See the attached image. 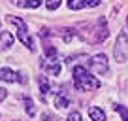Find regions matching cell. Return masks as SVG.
<instances>
[{
  "label": "cell",
  "instance_id": "obj_1",
  "mask_svg": "<svg viewBox=\"0 0 128 121\" xmlns=\"http://www.w3.org/2000/svg\"><path fill=\"white\" fill-rule=\"evenodd\" d=\"M74 85L77 91H94L100 87V81L96 80L85 66H74Z\"/></svg>",
  "mask_w": 128,
  "mask_h": 121
},
{
  "label": "cell",
  "instance_id": "obj_2",
  "mask_svg": "<svg viewBox=\"0 0 128 121\" xmlns=\"http://www.w3.org/2000/svg\"><path fill=\"white\" fill-rule=\"evenodd\" d=\"M8 23L15 25V27H17V36H19V40L23 42V44L26 45L30 51H34V40H32V36L28 34L26 23H24L23 19H19V17H15V15H8Z\"/></svg>",
  "mask_w": 128,
  "mask_h": 121
},
{
  "label": "cell",
  "instance_id": "obj_3",
  "mask_svg": "<svg viewBox=\"0 0 128 121\" xmlns=\"http://www.w3.org/2000/svg\"><path fill=\"white\" fill-rule=\"evenodd\" d=\"M113 57H115L117 63L128 60V34L126 32H120L119 36H117L115 47H113Z\"/></svg>",
  "mask_w": 128,
  "mask_h": 121
},
{
  "label": "cell",
  "instance_id": "obj_4",
  "mask_svg": "<svg viewBox=\"0 0 128 121\" xmlns=\"http://www.w3.org/2000/svg\"><path fill=\"white\" fill-rule=\"evenodd\" d=\"M88 66H90V70L94 74H98V76H106V74L109 72V60H108V57H106L104 53H98V55L90 57Z\"/></svg>",
  "mask_w": 128,
  "mask_h": 121
},
{
  "label": "cell",
  "instance_id": "obj_5",
  "mask_svg": "<svg viewBox=\"0 0 128 121\" xmlns=\"http://www.w3.org/2000/svg\"><path fill=\"white\" fill-rule=\"evenodd\" d=\"M108 36H109V28H108V23H106V17H100L98 19V27H94V30H92L90 42L92 44H102Z\"/></svg>",
  "mask_w": 128,
  "mask_h": 121
},
{
  "label": "cell",
  "instance_id": "obj_6",
  "mask_svg": "<svg viewBox=\"0 0 128 121\" xmlns=\"http://www.w3.org/2000/svg\"><path fill=\"white\" fill-rule=\"evenodd\" d=\"M70 10H83V8H96L100 0H66Z\"/></svg>",
  "mask_w": 128,
  "mask_h": 121
},
{
  "label": "cell",
  "instance_id": "obj_7",
  "mask_svg": "<svg viewBox=\"0 0 128 121\" xmlns=\"http://www.w3.org/2000/svg\"><path fill=\"white\" fill-rule=\"evenodd\" d=\"M0 80L6 83H13V81H19V74L13 72L12 68H0Z\"/></svg>",
  "mask_w": 128,
  "mask_h": 121
},
{
  "label": "cell",
  "instance_id": "obj_8",
  "mask_svg": "<svg viewBox=\"0 0 128 121\" xmlns=\"http://www.w3.org/2000/svg\"><path fill=\"white\" fill-rule=\"evenodd\" d=\"M10 45H13V36L8 32V30H4V32H0V51H4V49H8Z\"/></svg>",
  "mask_w": 128,
  "mask_h": 121
},
{
  "label": "cell",
  "instance_id": "obj_9",
  "mask_svg": "<svg viewBox=\"0 0 128 121\" xmlns=\"http://www.w3.org/2000/svg\"><path fill=\"white\" fill-rule=\"evenodd\" d=\"M88 115H90V119H92V121H106V113H104V110L96 108V106H90V108H88Z\"/></svg>",
  "mask_w": 128,
  "mask_h": 121
},
{
  "label": "cell",
  "instance_id": "obj_10",
  "mask_svg": "<svg viewBox=\"0 0 128 121\" xmlns=\"http://www.w3.org/2000/svg\"><path fill=\"white\" fill-rule=\"evenodd\" d=\"M49 63H45V68H47V72L51 74V76H58L60 74V65L56 63L55 59H47Z\"/></svg>",
  "mask_w": 128,
  "mask_h": 121
},
{
  "label": "cell",
  "instance_id": "obj_11",
  "mask_svg": "<svg viewBox=\"0 0 128 121\" xmlns=\"http://www.w3.org/2000/svg\"><path fill=\"white\" fill-rule=\"evenodd\" d=\"M68 104H70V98L66 97L64 93H58V95H56V98H55V106H56V108H66Z\"/></svg>",
  "mask_w": 128,
  "mask_h": 121
},
{
  "label": "cell",
  "instance_id": "obj_12",
  "mask_svg": "<svg viewBox=\"0 0 128 121\" xmlns=\"http://www.w3.org/2000/svg\"><path fill=\"white\" fill-rule=\"evenodd\" d=\"M38 83H40L42 95H47L49 93V80H47V76H38Z\"/></svg>",
  "mask_w": 128,
  "mask_h": 121
},
{
  "label": "cell",
  "instance_id": "obj_13",
  "mask_svg": "<svg viewBox=\"0 0 128 121\" xmlns=\"http://www.w3.org/2000/svg\"><path fill=\"white\" fill-rule=\"evenodd\" d=\"M58 34H60V38H62L64 42H70L72 36H74V28H62Z\"/></svg>",
  "mask_w": 128,
  "mask_h": 121
},
{
  "label": "cell",
  "instance_id": "obj_14",
  "mask_svg": "<svg viewBox=\"0 0 128 121\" xmlns=\"http://www.w3.org/2000/svg\"><path fill=\"white\" fill-rule=\"evenodd\" d=\"M24 110H26L28 115H34L36 113V110H34V102H32V98H24Z\"/></svg>",
  "mask_w": 128,
  "mask_h": 121
},
{
  "label": "cell",
  "instance_id": "obj_15",
  "mask_svg": "<svg viewBox=\"0 0 128 121\" xmlns=\"http://www.w3.org/2000/svg\"><path fill=\"white\" fill-rule=\"evenodd\" d=\"M60 4H62V0H45V6H47V10H58Z\"/></svg>",
  "mask_w": 128,
  "mask_h": 121
},
{
  "label": "cell",
  "instance_id": "obj_16",
  "mask_svg": "<svg viewBox=\"0 0 128 121\" xmlns=\"http://www.w3.org/2000/svg\"><path fill=\"white\" fill-rule=\"evenodd\" d=\"M113 108L117 110V112L120 113V117H122V121H128V108H124V106H120V104H115Z\"/></svg>",
  "mask_w": 128,
  "mask_h": 121
},
{
  "label": "cell",
  "instance_id": "obj_17",
  "mask_svg": "<svg viewBox=\"0 0 128 121\" xmlns=\"http://www.w3.org/2000/svg\"><path fill=\"white\" fill-rule=\"evenodd\" d=\"M42 4V0H26V2H24V6H26V8H38V6Z\"/></svg>",
  "mask_w": 128,
  "mask_h": 121
},
{
  "label": "cell",
  "instance_id": "obj_18",
  "mask_svg": "<svg viewBox=\"0 0 128 121\" xmlns=\"http://www.w3.org/2000/svg\"><path fill=\"white\" fill-rule=\"evenodd\" d=\"M68 121H81V113L79 112H72L68 115Z\"/></svg>",
  "mask_w": 128,
  "mask_h": 121
},
{
  "label": "cell",
  "instance_id": "obj_19",
  "mask_svg": "<svg viewBox=\"0 0 128 121\" xmlns=\"http://www.w3.org/2000/svg\"><path fill=\"white\" fill-rule=\"evenodd\" d=\"M6 97H8V91H6V89H2V87H0V102L4 100Z\"/></svg>",
  "mask_w": 128,
  "mask_h": 121
},
{
  "label": "cell",
  "instance_id": "obj_20",
  "mask_svg": "<svg viewBox=\"0 0 128 121\" xmlns=\"http://www.w3.org/2000/svg\"><path fill=\"white\" fill-rule=\"evenodd\" d=\"M10 2H12V4H21L19 0H10Z\"/></svg>",
  "mask_w": 128,
  "mask_h": 121
},
{
  "label": "cell",
  "instance_id": "obj_21",
  "mask_svg": "<svg viewBox=\"0 0 128 121\" xmlns=\"http://www.w3.org/2000/svg\"><path fill=\"white\" fill-rule=\"evenodd\" d=\"M126 27H128V17H126Z\"/></svg>",
  "mask_w": 128,
  "mask_h": 121
}]
</instances>
